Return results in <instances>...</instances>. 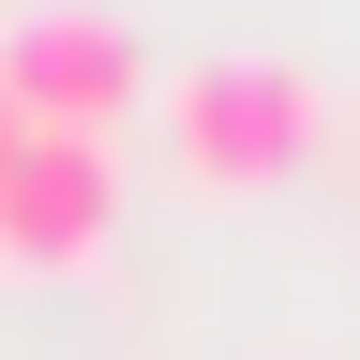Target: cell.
I'll list each match as a JSON object with an SVG mask.
<instances>
[{
    "label": "cell",
    "mask_w": 360,
    "mask_h": 360,
    "mask_svg": "<svg viewBox=\"0 0 360 360\" xmlns=\"http://www.w3.org/2000/svg\"><path fill=\"white\" fill-rule=\"evenodd\" d=\"M15 150H30V120H15V105H0V180H15Z\"/></svg>",
    "instance_id": "cell-4"
},
{
    "label": "cell",
    "mask_w": 360,
    "mask_h": 360,
    "mask_svg": "<svg viewBox=\"0 0 360 360\" xmlns=\"http://www.w3.org/2000/svg\"><path fill=\"white\" fill-rule=\"evenodd\" d=\"M315 75L300 60H255V45H210V60H180L165 75V150L195 195H255V180H285L315 150Z\"/></svg>",
    "instance_id": "cell-1"
},
{
    "label": "cell",
    "mask_w": 360,
    "mask_h": 360,
    "mask_svg": "<svg viewBox=\"0 0 360 360\" xmlns=\"http://www.w3.org/2000/svg\"><path fill=\"white\" fill-rule=\"evenodd\" d=\"M0 105L30 135H105L135 105V30L90 15V0H30V15H0Z\"/></svg>",
    "instance_id": "cell-2"
},
{
    "label": "cell",
    "mask_w": 360,
    "mask_h": 360,
    "mask_svg": "<svg viewBox=\"0 0 360 360\" xmlns=\"http://www.w3.org/2000/svg\"><path fill=\"white\" fill-rule=\"evenodd\" d=\"M105 225H120L105 135H30L15 180H0V255H15V270H90V255H105Z\"/></svg>",
    "instance_id": "cell-3"
}]
</instances>
